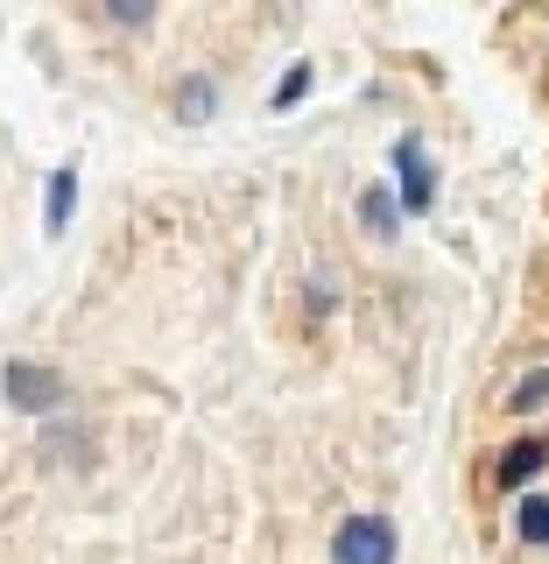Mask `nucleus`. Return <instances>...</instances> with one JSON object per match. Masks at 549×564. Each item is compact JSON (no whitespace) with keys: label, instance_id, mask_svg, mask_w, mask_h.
I'll return each instance as SVG.
<instances>
[{"label":"nucleus","instance_id":"f257e3e1","mask_svg":"<svg viewBox=\"0 0 549 564\" xmlns=\"http://www.w3.org/2000/svg\"><path fill=\"white\" fill-rule=\"evenodd\" d=\"M331 557H339V564H395V522H387V516H352V522H339Z\"/></svg>","mask_w":549,"mask_h":564},{"label":"nucleus","instance_id":"f03ea898","mask_svg":"<svg viewBox=\"0 0 549 564\" xmlns=\"http://www.w3.org/2000/svg\"><path fill=\"white\" fill-rule=\"evenodd\" d=\"M64 381L50 367H29V360H8V402L14 410H57Z\"/></svg>","mask_w":549,"mask_h":564},{"label":"nucleus","instance_id":"7ed1b4c3","mask_svg":"<svg viewBox=\"0 0 549 564\" xmlns=\"http://www.w3.org/2000/svg\"><path fill=\"white\" fill-rule=\"evenodd\" d=\"M395 163H402V198H409V212H430L437 176H430V155H422V141H416V134H402Z\"/></svg>","mask_w":549,"mask_h":564},{"label":"nucleus","instance_id":"20e7f679","mask_svg":"<svg viewBox=\"0 0 549 564\" xmlns=\"http://www.w3.org/2000/svg\"><path fill=\"white\" fill-rule=\"evenodd\" d=\"M542 466H549V445L542 437H521V445H507L493 458V487H521V480H536Z\"/></svg>","mask_w":549,"mask_h":564},{"label":"nucleus","instance_id":"39448f33","mask_svg":"<svg viewBox=\"0 0 549 564\" xmlns=\"http://www.w3.org/2000/svg\"><path fill=\"white\" fill-rule=\"evenodd\" d=\"M70 205H78V170H57V176H50V198H43L50 234H64V226H70Z\"/></svg>","mask_w":549,"mask_h":564},{"label":"nucleus","instance_id":"423d86ee","mask_svg":"<svg viewBox=\"0 0 549 564\" xmlns=\"http://www.w3.org/2000/svg\"><path fill=\"white\" fill-rule=\"evenodd\" d=\"M360 219H366V234H395V219H402V212H395V198H387V184H366L360 191Z\"/></svg>","mask_w":549,"mask_h":564},{"label":"nucleus","instance_id":"0eeeda50","mask_svg":"<svg viewBox=\"0 0 549 564\" xmlns=\"http://www.w3.org/2000/svg\"><path fill=\"white\" fill-rule=\"evenodd\" d=\"M507 410H515V416H536V410H549V367H536V375H521V381H515Z\"/></svg>","mask_w":549,"mask_h":564},{"label":"nucleus","instance_id":"6e6552de","mask_svg":"<svg viewBox=\"0 0 549 564\" xmlns=\"http://www.w3.org/2000/svg\"><path fill=\"white\" fill-rule=\"evenodd\" d=\"M211 106H219V85H211V78H184V85H176V113H184V120H205Z\"/></svg>","mask_w":549,"mask_h":564},{"label":"nucleus","instance_id":"1a4fd4ad","mask_svg":"<svg viewBox=\"0 0 549 564\" xmlns=\"http://www.w3.org/2000/svg\"><path fill=\"white\" fill-rule=\"evenodd\" d=\"M515 529H521V543H549V501H542V494H528V501H521Z\"/></svg>","mask_w":549,"mask_h":564},{"label":"nucleus","instance_id":"9d476101","mask_svg":"<svg viewBox=\"0 0 549 564\" xmlns=\"http://www.w3.org/2000/svg\"><path fill=\"white\" fill-rule=\"evenodd\" d=\"M106 22H120V29H149V22H155V0H106Z\"/></svg>","mask_w":549,"mask_h":564},{"label":"nucleus","instance_id":"9b49d317","mask_svg":"<svg viewBox=\"0 0 549 564\" xmlns=\"http://www.w3.org/2000/svg\"><path fill=\"white\" fill-rule=\"evenodd\" d=\"M339 311V275H310V317Z\"/></svg>","mask_w":549,"mask_h":564},{"label":"nucleus","instance_id":"f8f14e48","mask_svg":"<svg viewBox=\"0 0 549 564\" xmlns=\"http://www.w3.org/2000/svg\"><path fill=\"white\" fill-rule=\"evenodd\" d=\"M304 93H310V70H289V78H282V93H275V113H282V106H296Z\"/></svg>","mask_w":549,"mask_h":564}]
</instances>
